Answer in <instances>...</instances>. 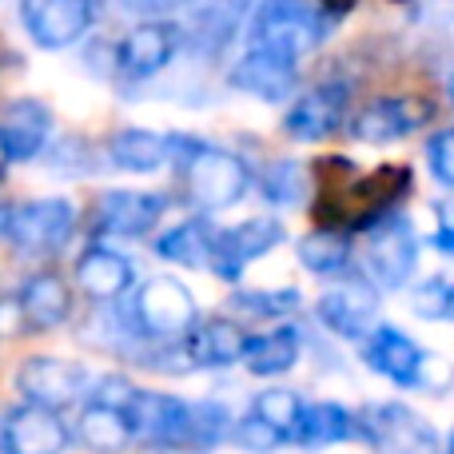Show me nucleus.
<instances>
[{
  "mask_svg": "<svg viewBox=\"0 0 454 454\" xmlns=\"http://www.w3.org/2000/svg\"><path fill=\"white\" fill-rule=\"evenodd\" d=\"M168 148H172V160H180L188 200L200 212H220V207H231L247 196L251 172L235 152L204 140H188V136H168Z\"/></svg>",
  "mask_w": 454,
  "mask_h": 454,
  "instance_id": "f257e3e1",
  "label": "nucleus"
},
{
  "mask_svg": "<svg viewBox=\"0 0 454 454\" xmlns=\"http://www.w3.org/2000/svg\"><path fill=\"white\" fill-rule=\"evenodd\" d=\"M323 36H327V20H323V4L315 0H259L251 8V48L299 60L315 52Z\"/></svg>",
  "mask_w": 454,
  "mask_h": 454,
  "instance_id": "f03ea898",
  "label": "nucleus"
},
{
  "mask_svg": "<svg viewBox=\"0 0 454 454\" xmlns=\"http://www.w3.org/2000/svg\"><path fill=\"white\" fill-rule=\"evenodd\" d=\"M132 319L140 327V335L160 339V343H184V335L200 323V307L196 295L176 275H156L136 291Z\"/></svg>",
  "mask_w": 454,
  "mask_h": 454,
  "instance_id": "7ed1b4c3",
  "label": "nucleus"
},
{
  "mask_svg": "<svg viewBox=\"0 0 454 454\" xmlns=\"http://www.w3.org/2000/svg\"><path fill=\"white\" fill-rule=\"evenodd\" d=\"M355 439L379 454H439L431 423L403 403H379L355 415Z\"/></svg>",
  "mask_w": 454,
  "mask_h": 454,
  "instance_id": "20e7f679",
  "label": "nucleus"
},
{
  "mask_svg": "<svg viewBox=\"0 0 454 454\" xmlns=\"http://www.w3.org/2000/svg\"><path fill=\"white\" fill-rule=\"evenodd\" d=\"M128 419H132L136 439H148L168 450H196L192 403L176 399V395L136 391L132 403H128Z\"/></svg>",
  "mask_w": 454,
  "mask_h": 454,
  "instance_id": "39448f33",
  "label": "nucleus"
},
{
  "mask_svg": "<svg viewBox=\"0 0 454 454\" xmlns=\"http://www.w3.org/2000/svg\"><path fill=\"white\" fill-rule=\"evenodd\" d=\"M68 427L44 403H20L0 419V454H64Z\"/></svg>",
  "mask_w": 454,
  "mask_h": 454,
  "instance_id": "423d86ee",
  "label": "nucleus"
},
{
  "mask_svg": "<svg viewBox=\"0 0 454 454\" xmlns=\"http://www.w3.org/2000/svg\"><path fill=\"white\" fill-rule=\"evenodd\" d=\"M363 259H367L371 279H375L379 287L395 291V287H403V283L411 279V271H415L419 239H415V231L407 227V220H391V215H387V220L371 223Z\"/></svg>",
  "mask_w": 454,
  "mask_h": 454,
  "instance_id": "0eeeda50",
  "label": "nucleus"
},
{
  "mask_svg": "<svg viewBox=\"0 0 454 454\" xmlns=\"http://www.w3.org/2000/svg\"><path fill=\"white\" fill-rule=\"evenodd\" d=\"M72 223H76V207L68 200H32V204L12 207L8 243H16L24 255H52L68 243Z\"/></svg>",
  "mask_w": 454,
  "mask_h": 454,
  "instance_id": "6e6552de",
  "label": "nucleus"
},
{
  "mask_svg": "<svg viewBox=\"0 0 454 454\" xmlns=\"http://www.w3.org/2000/svg\"><path fill=\"white\" fill-rule=\"evenodd\" d=\"M184 48V28L164 16L144 20L140 28H132L116 48V64L128 80H148L156 72H164L172 64V56Z\"/></svg>",
  "mask_w": 454,
  "mask_h": 454,
  "instance_id": "1a4fd4ad",
  "label": "nucleus"
},
{
  "mask_svg": "<svg viewBox=\"0 0 454 454\" xmlns=\"http://www.w3.org/2000/svg\"><path fill=\"white\" fill-rule=\"evenodd\" d=\"M24 28L36 40L40 48L56 52V48H68L92 28L96 4L92 0H24L20 4Z\"/></svg>",
  "mask_w": 454,
  "mask_h": 454,
  "instance_id": "9d476101",
  "label": "nucleus"
},
{
  "mask_svg": "<svg viewBox=\"0 0 454 454\" xmlns=\"http://www.w3.org/2000/svg\"><path fill=\"white\" fill-rule=\"evenodd\" d=\"M279 243H283V227L275 220H267V215H259V220H243V223L227 227V231H215L207 267H212L220 279L235 283L251 259L267 255V251L279 247Z\"/></svg>",
  "mask_w": 454,
  "mask_h": 454,
  "instance_id": "9b49d317",
  "label": "nucleus"
},
{
  "mask_svg": "<svg viewBox=\"0 0 454 454\" xmlns=\"http://www.w3.org/2000/svg\"><path fill=\"white\" fill-rule=\"evenodd\" d=\"M434 116L431 100L419 96H391V100H375L351 120V136L359 144H391L403 136L419 132L427 120Z\"/></svg>",
  "mask_w": 454,
  "mask_h": 454,
  "instance_id": "f8f14e48",
  "label": "nucleus"
},
{
  "mask_svg": "<svg viewBox=\"0 0 454 454\" xmlns=\"http://www.w3.org/2000/svg\"><path fill=\"white\" fill-rule=\"evenodd\" d=\"M375 315H379V287L371 279H363V275L335 283L319 299V319L339 339H367V327Z\"/></svg>",
  "mask_w": 454,
  "mask_h": 454,
  "instance_id": "ddd939ff",
  "label": "nucleus"
},
{
  "mask_svg": "<svg viewBox=\"0 0 454 454\" xmlns=\"http://www.w3.org/2000/svg\"><path fill=\"white\" fill-rule=\"evenodd\" d=\"M16 387L28 403H44V407H64V403L80 399V391L88 387V371L80 363H64V359H24Z\"/></svg>",
  "mask_w": 454,
  "mask_h": 454,
  "instance_id": "4468645a",
  "label": "nucleus"
},
{
  "mask_svg": "<svg viewBox=\"0 0 454 454\" xmlns=\"http://www.w3.org/2000/svg\"><path fill=\"white\" fill-rule=\"evenodd\" d=\"M164 215V200L152 196V192H128V188H112L96 200V227L104 235H148L152 227Z\"/></svg>",
  "mask_w": 454,
  "mask_h": 454,
  "instance_id": "2eb2a0df",
  "label": "nucleus"
},
{
  "mask_svg": "<svg viewBox=\"0 0 454 454\" xmlns=\"http://www.w3.org/2000/svg\"><path fill=\"white\" fill-rule=\"evenodd\" d=\"M343 116H347V84H319L291 104L283 128L295 140H327L343 124Z\"/></svg>",
  "mask_w": 454,
  "mask_h": 454,
  "instance_id": "dca6fc26",
  "label": "nucleus"
},
{
  "mask_svg": "<svg viewBox=\"0 0 454 454\" xmlns=\"http://www.w3.org/2000/svg\"><path fill=\"white\" fill-rule=\"evenodd\" d=\"M295 80H299L295 60L263 52V48H251V52L227 72V84L247 96H259V100H287Z\"/></svg>",
  "mask_w": 454,
  "mask_h": 454,
  "instance_id": "f3484780",
  "label": "nucleus"
},
{
  "mask_svg": "<svg viewBox=\"0 0 454 454\" xmlns=\"http://www.w3.org/2000/svg\"><path fill=\"white\" fill-rule=\"evenodd\" d=\"M363 359L371 363V371L387 375L399 387H415L419 383V343L411 335H403L399 327H379L363 339Z\"/></svg>",
  "mask_w": 454,
  "mask_h": 454,
  "instance_id": "a211bd4d",
  "label": "nucleus"
},
{
  "mask_svg": "<svg viewBox=\"0 0 454 454\" xmlns=\"http://www.w3.org/2000/svg\"><path fill=\"white\" fill-rule=\"evenodd\" d=\"M16 303H20L28 331H52L72 315V291H68V283H64L60 275L36 271V275L24 279Z\"/></svg>",
  "mask_w": 454,
  "mask_h": 454,
  "instance_id": "6ab92c4d",
  "label": "nucleus"
},
{
  "mask_svg": "<svg viewBox=\"0 0 454 454\" xmlns=\"http://www.w3.org/2000/svg\"><path fill=\"white\" fill-rule=\"evenodd\" d=\"M407 192H411V172H407V168H379V172L363 176L359 184H351L347 204L359 207L355 223L371 227V223L387 220V215H391V207L399 204Z\"/></svg>",
  "mask_w": 454,
  "mask_h": 454,
  "instance_id": "aec40b11",
  "label": "nucleus"
},
{
  "mask_svg": "<svg viewBox=\"0 0 454 454\" xmlns=\"http://www.w3.org/2000/svg\"><path fill=\"white\" fill-rule=\"evenodd\" d=\"M132 279H136V267L108 247H88L84 255L76 259V283L84 287L88 299H96V303L120 299L128 287H132Z\"/></svg>",
  "mask_w": 454,
  "mask_h": 454,
  "instance_id": "412c9836",
  "label": "nucleus"
},
{
  "mask_svg": "<svg viewBox=\"0 0 454 454\" xmlns=\"http://www.w3.org/2000/svg\"><path fill=\"white\" fill-rule=\"evenodd\" d=\"M247 12H251V0H212V4H204L196 12V20H192V28L184 32L192 52L220 56L235 40V32H239V24Z\"/></svg>",
  "mask_w": 454,
  "mask_h": 454,
  "instance_id": "4be33fe9",
  "label": "nucleus"
},
{
  "mask_svg": "<svg viewBox=\"0 0 454 454\" xmlns=\"http://www.w3.org/2000/svg\"><path fill=\"white\" fill-rule=\"evenodd\" d=\"M48 128H52V116H48L44 104L36 100H16L8 104L4 120H0V144H4L8 160H32L40 156L48 140Z\"/></svg>",
  "mask_w": 454,
  "mask_h": 454,
  "instance_id": "5701e85b",
  "label": "nucleus"
},
{
  "mask_svg": "<svg viewBox=\"0 0 454 454\" xmlns=\"http://www.w3.org/2000/svg\"><path fill=\"white\" fill-rule=\"evenodd\" d=\"M184 347H188L196 367H231V363L243 359L247 335L231 319H204L184 335Z\"/></svg>",
  "mask_w": 454,
  "mask_h": 454,
  "instance_id": "b1692460",
  "label": "nucleus"
},
{
  "mask_svg": "<svg viewBox=\"0 0 454 454\" xmlns=\"http://www.w3.org/2000/svg\"><path fill=\"white\" fill-rule=\"evenodd\" d=\"M76 439L96 454H116L136 439V431L128 411L108 407V403H92V407H84V415L76 423Z\"/></svg>",
  "mask_w": 454,
  "mask_h": 454,
  "instance_id": "393cba45",
  "label": "nucleus"
},
{
  "mask_svg": "<svg viewBox=\"0 0 454 454\" xmlns=\"http://www.w3.org/2000/svg\"><path fill=\"white\" fill-rule=\"evenodd\" d=\"M108 156L124 172H156L172 160V148H168V136H156L148 128H124L108 140Z\"/></svg>",
  "mask_w": 454,
  "mask_h": 454,
  "instance_id": "a878e982",
  "label": "nucleus"
},
{
  "mask_svg": "<svg viewBox=\"0 0 454 454\" xmlns=\"http://www.w3.org/2000/svg\"><path fill=\"white\" fill-rule=\"evenodd\" d=\"M299 359V331L295 327H279L271 335H259V339H247L243 347V363H247L251 375H263V379H275L283 371H291Z\"/></svg>",
  "mask_w": 454,
  "mask_h": 454,
  "instance_id": "bb28decb",
  "label": "nucleus"
},
{
  "mask_svg": "<svg viewBox=\"0 0 454 454\" xmlns=\"http://www.w3.org/2000/svg\"><path fill=\"white\" fill-rule=\"evenodd\" d=\"M212 243H215V227L212 223L207 220H184V223H176L172 231H164L156 239V255H164L168 263L196 267V263H207Z\"/></svg>",
  "mask_w": 454,
  "mask_h": 454,
  "instance_id": "cd10ccee",
  "label": "nucleus"
},
{
  "mask_svg": "<svg viewBox=\"0 0 454 454\" xmlns=\"http://www.w3.org/2000/svg\"><path fill=\"white\" fill-rule=\"evenodd\" d=\"M355 439V415H347L339 403H319V407L303 411V427H299L295 442L319 450V447H335V442H351Z\"/></svg>",
  "mask_w": 454,
  "mask_h": 454,
  "instance_id": "c85d7f7f",
  "label": "nucleus"
},
{
  "mask_svg": "<svg viewBox=\"0 0 454 454\" xmlns=\"http://www.w3.org/2000/svg\"><path fill=\"white\" fill-rule=\"evenodd\" d=\"M299 263H303L311 275H339V271H347V263H351V243H347L339 231H331V227L311 231L299 239Z\"/></svg>",
  "mask_w": 454,
  "mask_h": 454,
  "instance_id": "c756f323",
  "label": "nucleus"
},
{
  "mask_svg": "<svg viewBox=\"0 0 454 454\" xmlns=\"http://www.w3.org/2000/svg\"><path fill=\"white\" fill-rule=\"evenodd\" d=\"M307 168L295 164V160H275V164L263 168V176H259V188H263V196L271 200V204L279 207H299L307 200Z\"/></svg>",
  "mask_w": 454,
  "mask_h": 454,
  "instance_id": "7c9ffc66",
  "label": "nucleus"
},
{
  "mask_svg": "<svg viewBox=\"0 0 454 454\" xmlns=\"http://www.w3.org/2000/svg\"><path fill=\"white\" fill-rule=\"evenodd\" d=\"M303 399H299L295 391H263L255 399V415L263 419V423H271L275 431L283 434V439H295L299 434V427H303Z\"/></svg>",
  "mask_w": 454,
  "mask_h": 454,
  "instance_id": "2f4dec72",
  "label": "nucleus"
},
{
  "mask_svg": "<svg viewBox=\"0 0 454 454\" xmlns=\"http://www.w3.org/2000/svg\"><path fill=\"white\" fill-rule=\"evenodd\" d=\"M231 307L251 319H287L299 311V291L279 287V291H235Z\"/></svg>",
  "mask_w": 454,
  "mask_h": 454,
  "instance_id": "473e14b6",
  "label": "nucleus"
},
{
  "mask_svg": "<svg viewBox=\"0 0 454 454\" xmlns=\"http://www.w3.org/2000/svg\"><path fill=\"white\" fill-rule=\"evenodd\" d=\"M411 311H415L419 319L454 323V283H450V279H442V275L427 279L423 287L415 291V299H411Z\"/></svg>",
  "mask_w": 454,
  "mask_h": 454,
  "instance_id": "72a5a7b5",
  "label": "nucleus"
},
{
  "mask_svg": "<svg viewBox=\"0 0 454 454\" xmlns=\"http://www.w3.org/2000/svg\"><path fill=\"white\" fill-rule=\"evenodd\" d=\"M231 439H235V447H243V450H251V454H267V450L279 447L283 434L275 431L271 423H263V419H259L255 411H251V415L231 431Z\"/></svg>",
  "mask_w": 454,
  "mask_h": 454,
  "instance_id": "f704fd0d",
  "label": "nucleus"
},
{
  "mask_svg": "<svg viewBox=\"0 0 454 454\" xmlns=\"http://www.w3.org/2000/svg\"><path fill=\"white\" fill-rule=\"evenodd\" d=\"M427 164H431L434 180L454 188V128L431 136V144H427Z\"/></svg>",
  "mask_w": 454,
  "mask_h": 454,
  "instance_id": "c9c22d12",
  "label": "nucleus"
},
{
  "mask_svg": "<svg viewBox=\"0 0 454 454\" xmlns=\"http://www.w3.org/2000/svg\"><path fill=\"white\" fill-rule=\"evenodd\" d=\"M415 387H423V391H450L454 387V367L442 355H431V351H423V359H419V383Z\"/></svg>",
  "mask_w": 454,
  "mask_h": 454,
  "instance_id": "e433bc0d",
  "label": "nucleus"
},
{
  "mask_svg": "<svg viewBox=\"0 0 454 454\" xmlns=\"http://www.w3.org/2000/svg\"><path fill=\"white\" fill-rule=\"evenodd\" d=\"M48 160H52L56 172H68V176H84V172H88V148H84L80 140L56 144V148L48 152Z\"/></svg>",
  "mask_w": 454,
  "mask_h": 454,
  "instance_id": "4c0bfd02",
  "label": "nucleus"
},
{
  "mask_svg": "<svg viewBox=\"0 0 454 454\" xmlns=\"http://www.w3.org/2000/svg\"><path fill=\"white\" fill-rule=\"evenodd\" d=\"M132 395H136V387L128 383V379H120V375L100 379V387H96V403H108V407H120V411H128Z\"/></svg>",
  "mask_w": 454,
  "mask_h": 454,
  "instance_id": "58836bf2",
  "label": "nucleus"
},
{
  "mask_svg": "<svg viewBox=\"0 0 454 454\" xmlns=\"http://www.w3.org/2000/svg\"><path fill=\"white\" fill-rule=\"evenodd\" d=\"M120 4L128 8V12H136V16H172V12H180V8H192L196 0H120Z\"/></svg>",
  "mask_w": 454,
  "mask_h": 454,
  "instance_id": "ea45409f",
  "label": "nucleus"
},
{
  "mask_svg": "<svg viewBox=\"0 0 454 454\" xmlns=\"http://www.w3.org/2000/svg\"><path fill=\"white\" fill-rule=\"evenodd\" d=\"M24 331H28V323H24L20 303H16V299H8V303H0V335L16 339V335H24Z\"/></svg>",
  "mask_w": 454,
  "mask_h": 454,
  "instance_id": "a19ab883",
  "label": "nucleus"
},
{
  "mask_svg": "<svg viewBox=\"0 0 454 454\" xmlns=\"http://www.w3.org/2000/svg\"><path fill=\"white\" fill-rule=\"evenodd\" d=\"M319 4H323V12L343 16V12H351V8H355V0H319Z\"/></svg>",
  "mask_w": 454,
  "mask_h": 454,
  "instance_id": "79ce46f5",
  "label": "nucleus"
},
{
  "mask_svg": "<svg viewBox=\"0 0 454 454\" xmlns=\"http://www.w3.org/2000/svg\"><path fill=\"white\" fill-rule=\"evenodd\" d=\"M434 243H439V251H447V255H454V227H439Z\"/></svg>",
  "mask_w": 454,
  "mask_h": 454,
  "instance_id": "37998d69",
  "label": "nucleus"
},
{
  "mask_svg": "<svg viewBox=\"0 0 454 454\" xmlns=\"http://www.w3.org/2000/svg\"><path fill=\"white\" fill-rule=\"evenodd\" d=\"M8 235H12V207L0 204V243H4Z\"/></svg>",
  "mask_w": 454,
  "mask_h": 454,
  "instance_id": "c03bdc74",
  "label": "nucleus"
},
{
  "mask_svg": "<svg viewBox=\"0 0 454 454\" xmlns=\"http://www.w3.org/2000/svg\"><path fill=\"white\" fill-rule=\"evenodd\" d=\"M447 96H450V100H454V76L447 80Z\"/></svg>",
  "mask_w": 454,
  "mask_h": 454,
  "instance_id": "a18cd8bd",
  "label": "nucleus"
},
{
  "mask_svg": "<svg viewBox=\"0 0 454 454\" xmlns=\"http://www.w3.org/2000/svg\"><path fill=\"white\" fill-rule=\"evenodd\" d=\"M447 454H454V434H450V442H447Z\"/></svg>",
  "mask_w": 454,
  "mask_h": 454,
  "instance_id": "49530a36",
  "label": "nucleus"
}]
</instances>
